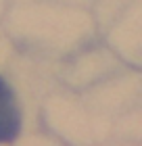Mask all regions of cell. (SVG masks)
I'll return each instance as SVG.
<instances>
[{"instance_id":"cell-1","label":"cell","mask_w":142,"mask_h":146,"mask_svg":"<svg viewBox=\"0 0 142 146\" xmlns=\"http://www.w3.org/2000/svg\"><path fill=\"white\" fill-rule=\"evenodd\" d=\"M21 129V111L11 86L0 77V142H11Z\"/></svg>"}]
</instances>
